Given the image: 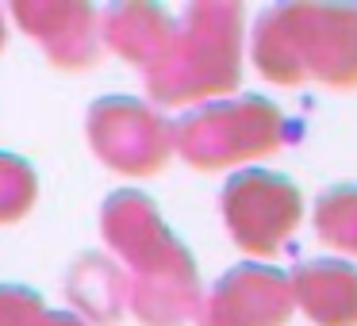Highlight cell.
I'll return each mask as SVG.
<instances>
[{"instance_id":"obj_1","label":"cell","mask_w":357,"mask_h":326,"mask_svg":"<svg viewBox=\"0 0 357 326\" xmlns=\"http://www.w3.org/2000/svg\"><path fill=\"white\" fill-rule=\"evenodd\" d=\"M246 20L242 4L231 0H196L185 16L173 20L169 47L146 70V93L158 108L223 100L242 81Z\"/></svg>"},{"instance_id":"obj_2","label":"cell","mask_w":357,"mask_h":326,"mask_svg":"<svg viewBox=\"0 0 357 326\" xmlns=\"http://www.w3.org/2000/svg\"><path fill=\"white\" fill-rule=\"evenodd\" d=\"M288 123L265 96H223L173 119V154L200 173L234 169L277 154Z\"/></svg>"},{"instance_id":"obj_3","label":"cell","mask_w":357,"mask_h":326,"mask_svg":"<svg viewBox=\"0 0 357 326\" xmlns=\"http://www.w3.org/2000/svg\"><path fill=\"white\" fill-rule=\"evenodd\" d=\"M219 211L242 254L277 257L303 219V196L284 173L273 169H234L219 196Z\"/></svg>"},{"instance_id":"obj_4","label":"cell","mask_w":357,"mask_h":326,"mask_svg":"<svg viewBox=\"0 0 357 326\" xmlns=\"http://www.w3.org/2000/svg\"><path fill=\"white\" fill-rule=\"evenodd\" d=\"M85 134L93 154L123 177H154L173 157V119L135 96H104L89 108Z\"/></svg>"},{"instance_id":"obj_5","label":"cell","mask_w":357,"mask_h":326,"mask_svg":"<svg viewBox=\"0 0 357 326\" xmlns=\"http://www.w3.org/2000/svg\"><path fill=\"white\" fill-rule=\"evenodd\" d=\"M303 81L357 88V4H280Z\"/></svg>"},{"instance_id":"obj_6","label":"cell","mask_w":357,"mask_h":326,"mask_svg":"<svg viewBox=\"0 0 357 326\" xmlns=\"http://www.w3.org/2000/svg\"><path fill=\"white\" fill-rule=\"evenodd\" d=\"M292 311L288 272L265 261H242L204 292L196 326H284Z\"/></svg>"},{"instance_id":"obj_7","label":"cell","mask_w":357,"mask_h":326,"mask_svg":"<svg viewBox=\"0 0 357 326\" xmlns=\"http://www.w3.org/2000/svg\"><path fill=\"white\" fill-rule=\"evenodd\" d=\"M16 24L43 47V54L58 70H93L104 54L100 42V12L77 0H20L12 4Z\"/></svg>"},{"instance_id":"obj_8","label":"cell","mask_w":357,"mask_h":326,"mask_svg":"<svg viewBox=\"0 0 357 326\" xmlns=\"http://www.w3.org/2000/svg\"><path fill=\"white\" fill-rule=\"evenodd\" d=\"M204 284L188 246L127 277V311L142 326H188L200 315Z\"/></svg>"},{"instance_id":"obj_9","label":"cell","mask_w":357,"mask_h":326,"mask_svg":"<svg viewBox=\"0 0 357 326\" xmlns=\"http://www.w3.org/2000/svg\"><path fill=\"white\" fill-rule=\"evenodd\" d=\"M100 234L108 242L112 257L123 265V272L146 269V265L169 257L181 246V238L165 226L162 211L154 208L146 192L139 188H119L100 208Z\"/></svg>"},{"instance_id":"obj_10","label":"cell","mask_w":357,"mask_h":326,"mask_svg":"<svg viewBox=\"0 0 357 326\" xmlns=\"http://www.w3.org/2000/svg\"><path fill=\"white\" fill-rule=\"evenodd\" d=\"M292 307L315 326H357V265L342 257H303L288 272Z\"/></svg>"},{"instance_id":"obj_11","label":"cell","mask_w":357,"mask_h":326,"mask_svg":"<svg viewBox=\"0 0 357 326\" xmlns=\"http://www.w3.org/2000/svg\"><path fill=\"white\" fill-rule=\"evenodd\" d=\"M66 300L89 326H116L127 315V272L112 254H81L66 272Z\"/></svg>"},{"instance_id":"obj_12","label":"cell","mask_w":357,"mask_h":326,"mask_svg":"<svg viewBox=\"0 0 357 326\" xmlns=\"http://www.w3.org/2000/svg\"><path fill=\"white\" fill-rule=\"evenodd\" d=\"M173 35V16L158 4H116L100 12V42L123 62L139 65L142 73L162 58Z\"/></svg>"},{"instance_id":"obj_13","label":"cell","mask_w":357,"mask_h":326,"mask_svg":"<svg viewBox=\"0 0 357 326\" xmlns=\"http://www.w3.org/2000/svg\"><path fill=\"white\" fill-rule=\"evenodd\" d=\"M250 58H254L257 73L269 77L273 85H303V70L296 58L292 35H288L284 12L269 8L257 16L254 35H250Z\"/></svg>"},{"instance_id":"obj_14","label":"cell","mask_w":357,"mask_h":326,"mask_svg":"<svg viewBox=\"0 0 357 326\" xmlns=\"http://www.w3.org/2000/svg\"><path fill=\"white\" fill-rule=\"evenodd\" d=\"M315 234L338 254L357 257V185H334L319 196Z\"/></svg>"},{"instance_id":"obj_15","label":"cell","mask_w":357,"mask_h":326,"mask_svg":"<svg viewBox=\"0 0 357 326\" xmlns=\"http://www.w3.org/2000/svg\"><path fill=\"white\" fill-rule=\"evenodd\" d=\"M39 200V177L31 162L0 150V226L20 223Z\"/></svg>"},{"instance_id":"obj_16","label":"cell","mask_w":357,"mask_h":326,"mask_svg":"<svg viewBox=\"0 0 357 326\" xmlns=\"http://www.w3.org/2000/svg\"><path fill=\"white\" fill-rule=\"evenodd\" d=\"M39 292L24 284H0V326H31L43 315Z\"/></svg>"},{"instance_id":"obj_17","label":"cell","mask_w":357,"mask_h":326,"mask_svg":"<svg viewBox=\"0 0 357 326\" xmlns=\"http://www.w3.org/2000/svg\"><path fill=\"white\" fill-rule=\"evenodd\" d=\"M31 326H89L85 318H77L73 311H43Z\"/></svg>"},{"instance_id":"obj_18","label":"cell","mask_w":357,"mask_h":326,"mask_svg":"<svg viewBox=\"0 0 357 326\" xmlns=\"http://www.w3.org/2000/svg\"><path fill=\"white\" fill-rule=\"evenodd\" d=\"M8 47V20H4V8H0V54Z\"/></svg>"}]
</instances>
